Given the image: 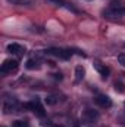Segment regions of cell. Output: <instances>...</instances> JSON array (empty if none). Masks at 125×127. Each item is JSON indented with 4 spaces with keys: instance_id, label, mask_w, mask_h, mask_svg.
Returning a JSON list of instances; mask_svg holds the SVG:
<instances>
[{
    "instance_id": "cell-1",
    "label": "cell",
    "mask_w": 125,
    "mask_h": 127,
    "mask_svg": "<svg viewBox=\"0 0 125 127\" xmlns=\"http://www.w3.org/2000/svg\"><path fill=\"white\" fill-rule=\"evenodd\" d=\"M18 66H19V64L16 59H6L1 64V72L3 74H12L18 69Z\"/></svg>"
},
{
    "instance_id": "cell-2",
    "label": "cell",
    "mask_w": 125,
    "mask_h": 127,
    "mask_svg": "<svg viewBox=\"0 0 125 127\" xmlns=\"http://www.w3.org/2000/svg\"><path fill=\"white\" fill-rule=\"evenodd\" d=\"M103 16L107 18V19H118V18H122L125 16V9H106L103 12Z\"/></svg>"
},
{
    "instance_id": "cell-3",
    "label": "cell",
    "mask_w": 125,
    "mask_h": 127,
    "mask_svg": "<svg viewBox=\"0 0 125 127\" xmlns=\"http://www.w3.org/2000/svg\"><path fill=\"white\" fill-rule=\"evenodd\" d=\"M49 53H50V55H53V56H56V58H61V59H68V58L71 56V52L63 50V49H58V47L50 49V50H49Z\"/></svg>"
},
{
    "instance_id": "cell-4",
    "label": "cell",
    "mask_w": 125,
    "mask_h": 127,
    "mask_svg": "<svg viewBox=\"0 0 125 127\" xmlns=\"http://www.w3.org/2000/svg\"><path fill=\"white\" fill-rule=\"evenodd\" d=\"M99 118V112L96 111V109H85L84 111V115H83V120L84 121H87V123H93L94 120H97Z\"/></svg>"
},
{
    "instance_id": "cell-5",
    "label": "cell",
    "mask_w": 125,
    "mask_h": 127,
    "mask_svg": "<svg viewBox=\"0 0 125 127\" xmlns=\"http://www.w3.org/2000/svg\"><path fill=\"white\" fill-rule=\"evenodd\" d=\"M7 52L9 53H15V55H24L25 53V47L18 44V43H10V44H7Z\"/></svg>"
},
{
    "instance_id": "cell-6",
    "label": "cell",
    "mask_w": 125,
    "mask_h": 127,
    "mask_svg": "<svg viewBox=\"0 0 125 127\" xmlns=\"http://www.w3.org/2000/svg\"><path fill=\"white\" fill-rule=\"evenodd\" d=\"M96 102H97V105H100L102 108H110V106H112L110 97L106 96V95H99L96 97Z\"/></svg>"
},
{
    "instance_id": "cell-7",
    "label": "cell",
    "mask_w": 125,
    "mask_h": 127,
    "mask_svg": "<svg viewBox=\"0 0 125 127\" xmlns=\"http://www.w3.org/2000/svg\"><path fill=\"white\" fill-rule=\"evenodd\" d=\"M85 77V69L83 65H77L75 66V80L77 81H83Z\"/></svg>"
},
{
    "instance_id": "cell-8",
    "label": "cell",
    "mask_w": 125,
    "mask_h": 127,
    "mask_svg": "<svg viewBox=\"0 0 125 127\" xmlns=\"http://www.w3.org/2000/svg\"><path fill=\"white\" fill-rule=\"evenodd\" d=\"M94 66L97 68V71L102 74V77H103V78H107V75H109V68H106V66L100 65L99 62H94Z\"/></svg>"
},
{
    "instance_id": "cell-9",
    "label": "cell",
    "mask_w": 125,
    "mask_h": 127,
    "mask_svg": "<svg viewBox=\"0 0 125 127\" xmlns=\"http://www.w3.org/2000/svg\"><path fill=\"white\" fill-rule=\"evenodd\" d=\"M109 7L110 9H125V1L124 0H112Z\"/></svg>"
},
{
    "instance_id": "cell-10",
    "label": "cell",
    "mask_w": 125,
    "mask_h": 127,
    "mask_svg": "<svg viewBox=\"0 0 125 127\" xmlns=\"http://www.w3.org/2000/svg\"><path fill=\"white\" fill-rule=\"evenodd\" d=\"M113 89H115V92L119 93V95L125 93V84L122 81H115V83H113Z\"/></svg>"
},
{
    "instance_id": "cell-11",
    "label": "cell",
    "mask_w": 125,
    "mask_h": 127,
    "mask_svg": "<svg viewBox=\"0 0 125 127\" xmlns=\"http://www.w3.org/2000/svg\"><path fill=\"white\" fill-rule=\"evenodd\" d=\"M25 68L27 69H38L40 68V64L37 62V61H34V59H28L25 62Z\"/></svg>"
},
{
    "instance_id": "cell-12",
    "label": "cell",
    "mask_w": 125,
    "mask_h": 127,
    "mask_svg": "<svg viewBox=\"0 0 125 127\" xmlns=\"http://www.w3.org/2000/svg\"><path fill=\"white\" fill-rule=\"evenodd\" d=\"M44 102H46L47 105H56V103H58V96L47 95L46 96V99H44Z\"/></svg>"
},
{
    "instance_id": "cell-13",
    "label": "cell",
    "mask_w": 125,
    "mask_h": 127,
    "mask_svg": "<svg viewBox=\"0 0 125 127\" xmlns=\"http://www.w3.org/2000/svg\"><path fill=\"white\" fill-rule=\"evenodd\" d=\"M13 4H31L32 0H9Z\"/></svg>"
},
{
    "instance_id": "cell-14",
    "label": "cell",
    "mask_w": 125,
    "mask_h": 127,
    "mask_svg": "<svg viewBox=\"0 0 125 127\" xmlns=\"http://www.w3.org/2000/svg\"><path fill=\"white\" fill-rule=\"evenodd\" d=\"M118 62L121 64L122 66H125V53H124V52L118 55Z\"/></svg>"
},
{
    "instance_id": "cell-15",
    "label": "cell",
    "mask_w": 125,
    "mask_h": 127,
    "mask_svg": "<svg viewBox=\"0 0 125 127\" xmlns=\"http://www.w3.org/2000/svg\"><path fill=\"white\" fill-rule=\"evenodd\" d=\"M12 127H27V124H25L24 121L16 120V121H13V123H12Z\"/></svg>"
},
{
    "instance_id": "cell-16",
    "label": "cell",
    "mask_w": 125,
    "mask_h": 127,
    "mask_svg": "<svg viewBox=\"0 0 125 127\" xmlns=\"http://www.w3.org/2000/svg\"><path fill=\"white\" fill-rule=\"evenodd\" d=\"M50 1H55V3H58V4H61V6L65 4V3H63V0H50Z\"/></svg>"
},
{
    "instance_id": "cell-17",
    "label": "cell",
    "mask_w": 125,
    "mask_h": 127,
    "mask_svg": "<svg viewBox=\"0 0 125 127\" xmlns=\"http://www.w3.org/2000/svg\"><path fill=\"white\" fill-rule=\"evenodd\" d=\"M55 78H56V80H62V74H61V72H59V74H55Z\"/></svg>"
},
{
    "instance_id": "cell-18",
    "label": "cell",
    "mask_w": 125,
    "mask_h": 127,
    "mask_svg": "<svg viewBox=\"0 0 125 127\" xmlns=\"http://www.w3.org/2000/svg\"><path fill=\"white\" fill-rule=\"evenodd\" d=\"M55 127H63V126H55Z\"/></svg>"
}]
</instances>
